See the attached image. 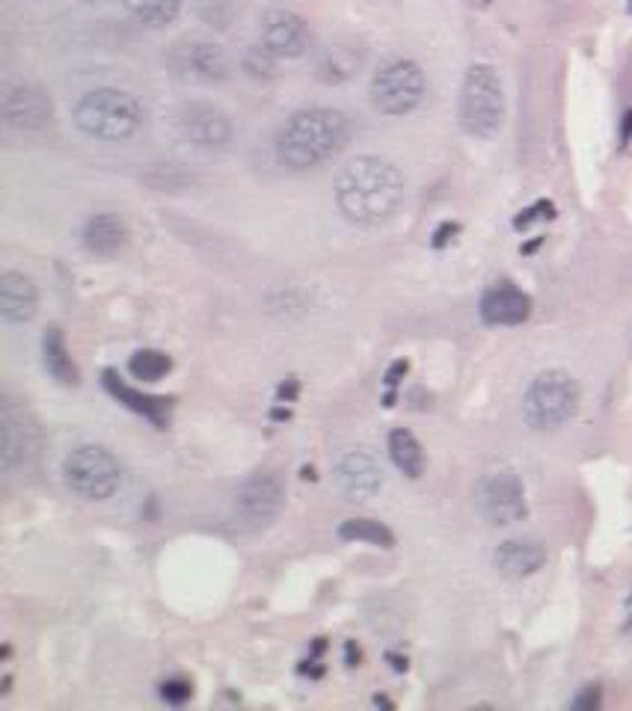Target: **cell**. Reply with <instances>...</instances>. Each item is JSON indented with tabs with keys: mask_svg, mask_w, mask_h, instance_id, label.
Masks as SVG:
<instances>
[{
	"mask_svg": "<svg viewBox=\"0 0 632 711\" xmlns=\"http://www.w3.org/2000/svg\"><path fill=\"white\" fill-rule=\"evenodd\" d=\"M336 202L348 223L363 228L380 226L395 217L404 202L401 169L377 155L354 157L339 173Z\"/></svg>",
	"mask_w": 632,
	"mask_h": 711,
	"instance_id": "cell-1",
	"label": "cell"
},
{
	"mask_svg": "<svg viewBox=\"0 0 632 711\" xmlns=\"http://www.w3.org/2000/svg\"><path fill=\"white\" fill-rule=\"evenodd\" d=\"M348 143V118L333 107L297 110L276 137V157L288 169H315L330 164Z\"/></svg>",
	"mask_w": 632,
	"mask_h": 711,
	"instance_id": "cell-2",
	"label": "cell"
},
{
	"mask_svg": "<svg viewBox=\"0 0 632 711\" xmlns=\"http://www.w3.org/2000/svg\"><path fill=\"white\" fill-rule=\"evenodd\" d=\"M74 125L101 143H125L143 125V110L137 99L122 90H92L74 104Z\"/></svg>",
	"mask_w": 632,
	"mask_h": 711,
	"instance_id": "cell-3",
	"label": "cell"
},
{
	"mask_svg": "<svg viewBox=\"0 0 632 711\" xmlns=\"http://www.w3.org/2000/svg\"><path fill=\"white\" fill-rule=\"evenodd\" d=\"M579 406V385L577 380L561 371V368H550L534 377L532 385L526 389L522 398V419L532 430H559L561 424H568L577 415Z\"/></svg>",
	"mask_w": 632,
	"mask_h": 711,
	"instance_id": "cell-4",
	"label": "cell"
},
{
	"mask_svg": "<svg viewBox=\"0 0 632 711\" xmlns=\"http://www.w3.org/2000/svg\"><path fill=\"white\" fill-rule=\"evenodd\" d=\"M504 90L493 65H472L460 90V125L472 137H493L502 128Z\"/></svg>",
	"mask_w": 632,
	"mask_h": 711,
	"instance_id": "cell-5",
	"label": "cell"
},
{
	"mask_svg": "<svg viewBox=\"0 0 632 711\" xmlns=\"http://www.w3.org/2000/svg\"><path fill=\"white\" fill-rule=\"evenodd\" d=\"M63 477L74 495L86 502H104L120 490L122 468L108 447L81 445L65 456Z\"/></svg>",
	"mask_w": 632,
	"mask_h": 711,
	"instance_id": "cell-6",
	"label": "cell"
},
{
	"mask_svg": "<svg viewBox=\"0 0 632 711\" xmlns=\"http://www.w3.org/2000/svg\"><path fill=\"white\" fill-rule=\"evenodd\" d=\"M428 92V81L419 63L412 60H389L371 78V101L386 116H407L419 107Z\"/></svg>",
	"mask_w": 632,
	"mask_h": 711,
	"instance_id": "cell-7",
	"label": "cell"
},
{
	"mask_svg": "<svg viewBox=\"0 0 632 711\" xmlns=\"http://www.w3.org/2000/svg\"><path fill=\"white\" fill-rule=\"evenodd\" d=\"M476 507L490 525H513L526 519V490L513 468H493L476 486Z\"/></svg>",
	"mask_w": 632,
	"mask_h": 711,
	"instance_id": "cell-8",
	"label": "cell"
},
{
	"mask_svg": "<svg viewBox=\"0 0 632 711\" xmlns=\"http://www.w3.org/2000/svg\"><path fill=\"white\" fill-rule=\"evenodd\" d=\"M37 454V421L30 419L28 406L3 401L0 406V463L7 472L28 465Z\"/></svg>",
	"mask_w": 632,
	"mask_h": 711,
	"instance_id": "cell-9",
	"label": "cell"
},
{
	"mask_svg": "<svg viewBox=\"0 0 632 711\" xmlns=\"http://www.w3.org/2000/svg\"><path fill=\"white\" fill-rule=\"evenodd\" d=\"M3 122L19 134H42L54 122V104L30 83H12L3 90Z\"/></svg>",
	"mask_w": 632,
	"mask_h": 711,
	"instance_id": "cell-10",
	"label": "cell"
},
{
	"mask_svg": "<svg viewBox=\"0 0 632 711\" xmlns=\"http://www.w3.org/2000/svg\"><path fill=\"white\" fill-rule=\"evenodd\" d=\"M175 128L191 146L196 148H223L232 140V122L221 107L208 101H191L182 104L175 116Z\"/></svg>",
	"mask_w": 632,
	"mask_h": 711,
	"instance_id": "cell-11",
	"label": "cell"
},
{
	"mask_svg": "<svg viewBox=\"0 0 632 711\" xmlns=\"http://www.w3.org/2000/svg\"><path fill=\"white\" fill-rule=\"evenodd\" d=\"M170 63L182 78H191V81H223L230 78L232 63L226 51L214 42H205V39H184L173 48L170 54Z\"/></svg>",
	"mask_w": 632,
	"mask_h": 711,
	"instance_id": "cell-12",
	"label": "cell"
},
{
	"mask_svg": "<svg viewBox=\"0 0 632 711\" xmlns=\"http://www.w3.org/2000/svg\"><path fill=\"white\" fill-rule=\"evenodd\" d=\"M285 504V486L276 474H253L235 495V511L249 525H267L279 516Z\"/></svg>",
	"mask_w": 632,
	"mask_h": 711,
	"instance_id": "cell-13",
	"label": "cell"
},
{
	"mask_svg": "<svg viewBox=\"0 0 632 711\" xmlns=\"http://www.w3.org/2000/svg\"><path fill=\"white\" fill-rule=\"evenodd\" d=\"M309 28L300 16L288 10H271L262 21V45L274 56H303L309 51Z\"/></svg>",
	"mask_w": 632,
	"mask_h": 711,
	"instance_id": "cell-14",
	"label": "cell"
},
{
	"mask_svg": "<svg viewBox=\"0 0 632 711\" xmlns=\"http://www.w3.org/2000/svg\"><path fill=\"white\" fill-rule=\"evenodd\" d=\"M336 484L348 498H371L384 486V468L368 451H348L336 463Z\"/></svg>",
	"mask_w": 632,
	"mask_h": 711,
	"instance_id": "cell-15",
	"label": "cell"
},
{
	"mask_svg": "<svg viewBox=\"0 0 632 711\" xmlns=\"http://www.w3.org/2000/svg\"><path fill=\"white\" fill-rule=\"evenodd\" d=\"M39 293L33 279L19 270H7L0 276V320L19 327V323H30L37 318Z\"/></svg>",
	"mask_w": 632,
	"mask_h": 711,
	"instance_id": "cell-16",
	"label": "cell"
},
{
	"mask_svg": "<svg viewBox=\"0 0 632 711\" xmlns=\"http://www.w3.org/2000/svg\"><path fill=\"white\" fill-rule=\"evenodd\" d=\"M532 315V300L517 285L502 282L481 297V320L490 327H520Z\"/></svg>",
	"mask_w": 632,
	"mask_h": 711,
	"instance_id": "cell-17",
	"label": "cell"
},
{
	"mask_svg": "<svg viewBox=\"0 0 632 711\" xmlns=\"http://www.w3.org/2000/svg\"><path fill=\"white\" fill-rule=\"evenodd\" d=\"M493 564L499 575L511 578V581H520V578H529L547 564V548L532 537L504 539L502 546L496 548Z\"/></svg>",
	"mask_w": 632,
	"mask_h": 711,
	"instance_id": "cell-18",
	"label": "cell"
},
{
	"mask_svg": "<svg viewBox=\"0 0 632 711\" xmlns=\"http://www.w3.org/2000/svg\"><path fill=\"white\" fill-rule=\"evenodd\" d=\"M125 240H129V228L116 214H95L83 226V247L90 249L92 256H116L125 247Z\"/></svg>",
	"mask_w": 632,
	"mask_h": 711,
	"instance_id": "cell-19",
	"label": "cell"
},
{
	"mask_svg": "<svg viewBox=\"0 0 632 711\" xmlns=\"http://www.w3.org/2000/svg\"><path fill=\"white\" fill-rule=\"evenodd\" d=\"M42 356H45V371L54 377L57 383H81V371H78V365L72 362V356H69V347H65V338L60 329H48L45 341H42Z\"/></svg>",
	"mask_w": 632,
	"mask_h": 711,
	"instance_id": "cell-20",
	"label": "cell"
},
{
	"mask_svg": "<svg viewBox=\"0 0 632 711\" xmlns=\"http://www.w3.org/2000/svg\"><path fill=\"white\" fill-rule=\"evenodd\" d=\"M104 385H108V389L113 392V398H120V403H125L129 410L140 412V415H146V419L155 421V424H164L166 421L170 401H164V398H152V394L134 392L131 385L120 383V377L113 374V371H108V374H104Z\"/></svg>",
	"mask_w": 632,
	"mask_h": 711,
	"instance_id": "cell-21",
	"label": "cell"
},
{
	"mask_svg": "<svg viewBox=\"0 0 632 711\" xmlns=\"http://www.w3.org/2000/svg\"><path fill=\"white\" fill-rule=\"evenodd\" d=\"M389 456L407 477H421V472H425V451H421L419 439L412 436L410 430H393L389 433Z\"/></svg>",
	"mask_w": 632,
	"mask_h": 711,
	"instance_id": "cell-22",
	"label": "cell"
},
{
	"mask_svg": "<svg viewBox=\"0 0 632 711\" xmlns=\"http://www.w3.org/2000/svg\"><path fill=\"white\" fill-rule=\"evenodd\" d=\"M125 10L131 12V19H137L140 24L149 28H164L173 24L182 12V0H125Z\"/></svg>",
	"mask_w": 632,
	"mask_h": 711,
	"instance_id": "cell-23",
	"label": "cell"
},
{
	"mask_svg": "<svg viewBox=\"0 0 632 711\" xmlns=\"http://www.w3.org/2000/svg\"><path fill=\"white\" fill-rule=\"evenodd\" d=\"M129 371L134 380H143V383H157L164 380L170 371H173V359L161 350H137L131 356Z\"/></svg>",
	"mask_w": 632,
	"mask_h": 711,
	"instance_id": "cell-24",
	"label": "cell"
},
{
	"mask_svg": "<svg viewBox=\"0 0 632 711\" xmlns=\"http://www.w3.org/2000/svg\"><path fill=\"white\" fill-rule=\"evenodd\" d=\"M339 537L354 539V543H371V546H380V548L395 546L393 530L377 519H348L339 528Z\"/></svg>",
	"mask_w": 632,
	"mask_h": 711,
	"instance_id": "cell-25",
	"label": "cell"
},
{
	"mask_svg": "<svg viewBox=\"0 0 632 711\" xmlns=\"http://www.w3.org/2000/svg\"><path fill=\"white\" fill-rule=\"evenodd\" d=\"M357 65H359V54H354L350 48H333V51L324 54L318 72H322V78L327 83H339V81H348L350 74L357 72Z\"/></svg>",
	"mask_w": 632,
	"mask_h": 711,
	"instance_id": "cell-26",
	"label": "cell"
},
{
	"mask_svg": "<svg viewBox=\"0 0 632 711\" xmlns=\"http://www.w3.org/2000/svg\"><path fill=\"white\" fill-rule=\"evenodd\" d=\"M191 682H184V679H166L164 684H161V697H164L166 702H173V705H182L184 700H191Z\"/></svg>",
	"mask_w": 632,
	"mask_h": 711,
	"instance_id": "cell-27",
	"label": "cell"
},
{
	"mask_svg": "<svg viewBox=\"0 0 632 711\" xmlns=\"http://www.w3.org/2000/svg\"><path fill=\"white\" fill-rule=\"evenodd\" d=\"M247 69L253 74H271L274 72V54L267 51L265 45L256 48V51H249L247 54Z\"/></svg>",
	"mask_w": 632,
	"mask_h": 711,
	"instance_id": "cell-28",
	"label": "cell"
},
{
	"mask_svg": "<svg viewBox=\"0 0 632 711\" xmlns=\"http://www.w3.org/2000/svg\"><path fill=\"white\" fill-rule=\"evenodd\" d=\"M597 705H600V691H597V688H588V691L573 702V709H585V711L597 709Z\"/></svg>",
	"mask_w": 632,
	"mask_h": 711,
	"instance_id": "cell-29",
	"label": "cell"
},
{
	"mask_svg": "<svg viewBox=\"0 0 632 711\" xmlns=\"http://www.w3.org/2000/svg\"><path fill=\"white\" fill-rule=\"evenodd\" d=\"M630 131H632V113L626 116V128H623V140H630Z\"/></svg>",
	"mask_w": 632,
	"mask_h": 711,
	"instance_id": "cell-30",
	"label": "cell"
}]
</instances>
